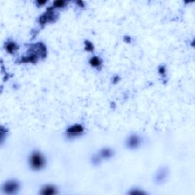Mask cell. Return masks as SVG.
I'll return each mask as SVG.
<instances>
[{
    "mask_svg": "<svg viewBox=\"0 0 195 195\" xmlns=\"http://www.w3.org/2000/svg\"><path fill=\"white\" fill-rule=\"evenodd\" d=\"M30 165L35 170H40L45 166V159L40 152L35 151L30 157Z\"/></svg>",
    "mask_w": 195,
    "mask_h": 195,
    "instance_id": "obj_1",
    "label": "cell"
},
{
    "mask_svg": "<svg viewBox=\"0 0 195 195\" xmlns=\"http://www.w3.org/2000/svg\"><path fill=\"white\" fill-rule=\"evenodd\" d=\"M29 52H31V54H35L38 57H41V58H43V57L44 58L47 56V48L45 47V45L41 42L32 45L30 48Z\"/></svg>",
    "mask_w": 195,
    "mask_h": 195,
    "instance_id": "obj_2",
    "label": "cell"
},
{
    "mask_svg": "<svg viewBox=\"0 0 195 195\" xmlns=\"http://www.w3.org/2000/svg\"><path fill=\"white\" fill-rule=\"evenodd\" d=\"M3 191L8 194H13L17 193L19 189V184L18 181L11 180L5 182L3 185Z\"/></svg>",
    "mask_w": 195,
    "mask_h": 195,
    "instance_id": "obj_3",
    "label": "cell"
},
{
    "mask_svg": "<svg viewBox=\"0 0 195 195\" xmlns=\"http://www.w3.org/2000/svg\"><path fill=\"white\" fill-rule=\"evenodd\" d=\"M53 9H54V8H50V9H48L44 14L40 16V18H39V23H40L41 25H43V24H45L47 22H53V21H55V18H57V15H56L55 13H54Z\"/></svg>",
    "mask_w": 195,
    "mask_h": 195,
    "instance_id": "obj_4",
    "label": "cell"
},
{
    "mask_svg": "<svg viewBox=\"0 0 195 195\" xmlns=\"http://www.w3.org/2000/svg\"><path fill=\"white\" fill-rule=\"evenodd\" d=\"M83 132V127L79 124H76L73 126H71L68 128L67 133H69V136H76L82 133Z\"/></svg>",
    "mask_w": 195,
    "mask_h": 195,
    "instance_id": "obj_5",
    "label": "cell"
},
{
    "mask_svg": "<svg viewBox=\"0 0 195 195\" xmlns=\"http://www.w3.org/2000/svg\"><path fill=\"white\" fill-rule=\"evenodd\" d=\"M39 57L34 54H29L26 57H24L21 58V63H35L38 62Z\"/></svg>",
    "mask_w": 195,
    "mask_h": 195,
    "instance_id": "obj_6",
    "label": "cell"
},
{
    "mask_svg": "<svg viewBox=\"0 0 195 195\" xmlns=\"http://www.w3.org/2000/svg\"><path fill=\"white\" fill-rule=\"evenodd\" d=\"M57 189L53 185H46L41 189L40 194L45 195H51L57 194Z\"/></svg>",
    "mask_w": 195,
    "mask_h": 195,
    "instance_id": "obj_7",
    "label": "cell"
},
{
    "mask_svg": "<svg viewBox=\"0 0 195 195\" xmlns=\"http://www.w3.org/2000/svg\"><path fill=\"white\" fill-rule=\"evenodd\" d=\"M140 144V139L136 135H133V136H131L129 138V140H128V146H129L130 148L133 149L137 147Z\"/></svg>",
    "mask_w": 195,
    "mask_h": 195,
    "instance_id": "obj_8",
    "label": "cell"
},
{
    "mask_svg": "<svg viewBox=\"0 0 195 195\" xmlns=\"http://www.w3.org/2000/svg\"><path fill=\"white\" fill-rule=\"evenodd\" d=\"M5 49L9 54H15V52L18 49V47L15 42L8 41L7 43H5Z\"/></svg>",
    "mask_w": 195,
    "mask_h": 195,
    "instance_id": "obj_9",
    "label": "cell"
},
{
    "mask_svg": "<svg viewBox=\"0 0 195 195\" xmlns=\"http://www.w3.org/2000/svg\"><path fill=\"white\" fill-rule=\"evenodd\" d=\"M90 64L92 66H95V67H99L102 66V60L98 57H93L92 59H90L89 60Z\"/></svg>",
    "mask_w": 195,
    "mask_h": 195,
    "instance_id": "obj_10",
    "label": "cell"
},
{
    "mask_svg": "<svg viewBox=\"0 0 195 195\" xmlns=\"http://www.w3.org/2000/svg\"><path fill=\"white\" fill-rule=\"evenodd\" d=\"M113 152L108 149H104L101 151V156L102 158H109L112 155Z\"/></svg>",
    "mask_w": 195,
    "mask_h": 195,
    "instance_id": "obj_11",
    "label": "cell"
},
{
    "mask_svg": "<svg viewBox=\"0 0 195 195\" xmlns=\"http://www.w3.org/2000/svg\"><path fill=\"white\" fill-rule=\"evenodd\" d=\"M66 5L65 1H55L54 2V8H63Z\"/></svg>",
    "mask_w": 195,
    "mask_h": 195,
    "instance_id": "obj_12",
    "label": "cell"
},
{
    "mask_svg": "<svg viewBox=\"0 0 195 195\" xmlns=\"http://www.w3.org/2000/svg\"><path fill=\"white\" fill-rule=\"evenodd\" d=\"M85 49L86 50H88V51H92L94 49V47L93 45H92V43H91V42H89L88 40H85Z\"/></svg>",
    "mask_w": 195,
    "mask_h": 195,
    "instance_id": "obj_13",
    "label": "cell"
},
{
    "mask_svg": "<svg viewBox=\"0 0 195 195\" xmlns=\"http://www.w3.org/2000/svg\"><path fill=\"white\" fill-rule=\"evenodd\" d=\"M159 72L161 73V74H164L165 72H166V70H165V68L164 67H160L159 69Z\"/></svg>",
    "mask_w": 195,
    "mask_h": 195,
    "instance_id": "obj_14",
    "label": "cell"
},
{
    "mask_svg": "<svg viewBox=\"0 0 195 195\" xmlns=\"http://www.w3.org/2000/svg\"><path fill=\"white\" fill-rule=\"evenodd\" d=\"M46 2H47L46 1H38V2H37V3L41 5H44Z\"/></svg>",
    "mask_w": 195,
    "mask_h": 195,
    "instance_id": "obj_15",
    "label": "cell"
},
{
    "mask_svg": "<svg viewBox=\"0 0 195 195\" xmlns=\"http://www.w3.org/2000/svg\"><path fill=\"white\" fill-rule=\"evenodd\" d=\"M76 3H77L79 5H81V7H83V6H84V3H83V2H82V1H78Z\"/></svg>",
    "mask_w": 195,
    "mask_h": 195,
    "instance_id": "obj_16",
    "label": "cell"
},
{
    "mask_svg": "<svg viewBox=\"0 0 195 195\" xmlns=\"http://www.w3.org/2000/svg\"><path fill=\"white\" fill-rule=\"evenodd\" d=\"M124 41L126 42H130V38H127V37H124Z\"/></svg>",
    "mask_w": 195,
    "mask_h": 195,
    "instance_id": "obj_17",
    "label": "cell"
},
{
    "mask_svg": "<svg viewBox=\"0 0 195 195\" xmlns=\"http://www.w3.org/2000/svg\"><path fill=\"white\" fill-rule=\"evenodd\" d=\"M131 194H144L143 192H142V191H133V192H131Z\"/></svg>",
    "mask_w": 195,
    "mask_h": 195,
    "instance_id": "obj_18",
    "label": "cell"
}]
</instances>
